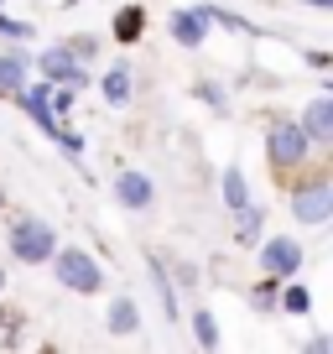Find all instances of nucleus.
<instances>
[{
  "label": "nucleus",
  "instance_id": "obj_13",
  "mask_svg": "<svg viewBox=\"0 0 333 354\" xmlns=\"http://www.w3.org/2000/svg\"><path fill=\"white\" fill-rule=\"evenodd\" d=\"M135 328H141V313H135L131 297H120L110 308V333H135Z\"/></svg>",
  "mask_w": 333,
  "mask_h": 354
},
{
  "label": "nucleus",
  "instance_id": "obj_3",
  "mask_svg": "<svg viewBox=\"0 0 333 354\" xmlns=\"http://www.w3.org/2000/svg\"><path fill=\"white\" fill-rule=\"evenodd\" d=\"M307 131H302L297 120H271V131H266V156L276 167H297V162H307Z\"/></svg>",
  "mask_w": 333,
  "mask_h": 354
},
{
  "label": "nucleus",
  "instance_id": "obj_15",
  "mask_svg": "<svg viewBox=\"0 0 333 354\" xmlns=\"http://www.w3.org/2000/svg\"><path fill=\"white\" fill-rule=\"evenodd\" d=\"M151 277H156V297H162V313H166V323H178V292H172V281H166L162 261H151Z\"/></svg>",
  "mask_w": 333,
  "mask_h": 354
},
{
  "label": "nucleus",
  "instance_id": "obj_18",
  "mask_svg": "<svg viewBox=\"0 0 333 354\" xmlns=\"http://www.w3.org/2000/svg\"><path fill=\"white\" fill-rule=\"evenodd\" d=\"M281 302H287V313H307V308H312L307 287H287V297H281Z\"/></svg>",
  "mask_w": 333,
  "mask_h": 354
},
{
  "label": "nucleus",
  "instance_id": "obj_2",
  "mask_svg": "<svg viewBox=\"0 0 333 354\" xmlns=\"http://www.w3.org/2000/svg\"><path fill=\"white\" fill-rule=\"evenodd\" d=\"M57 261H53V271H57V281H63L68 292H99L104 287V266L94 261V255H84V250H53Z\"/></svg>",
  "mask_w": 333,
  "mask_h": 354
},
{
  "label": "nucleus",
  "instance_id": "obj_10",
  "mask_svg": "<svg viewBox=\"0 0 333 354\" xmlns=\"http://www.w3.org/2000/svg\"><path fill=\"white\" fill-rule=\"evenodd\" d=\"M16 88H26V57L6 53L0 57V94H16Z\"/></svg>",
  "mask_w": 333,
  "mask_h": 354
},
{
  "label": "nucleus",
  "instance_id": "obj_21",
  "mask_svg": "<svg viewBox=\"0 0 333 354\" xmlns=\"http://www.w3.org/2000/svg\"><path fill=\"white\" fill-rule=\"evenodd\" d=\"M0 287H6V277H0Z\"/></svg>",
  "mask_w": 333,
  "mask_h": 354
},
{
  "label": "nucleus",
  "instance_id": "obj_22",
  "mask_svg": "<svg viewBox=\"0 0 333 354\" xmlns=\"http://www.w3.org/2000/svg\"><path fill=\"white\" fill-rule=\"evenodd\" d=\"M0 6H6V0H0Z\"/></svg>",
  "mask_w": 333,
  "mask_h": 354
},
{
  "label": "nucleus",
  "instance_id": "obj_1",
  "mask_svg": "<svg viewBox=\"0 0 333 354\" xmlns=\"http://www.w3.org/2000/svg\"><path fill=\"white\" fill-rule=\"evenodd\" d=\"M53 250H57L53 224H42V219H16V224H11V255H16L21 266L53 261Z\"/></svg>",
  "mask_w": 333,
  "mask_h": 354
},
{
  "label": "nucleus",
  "instance_id": "obj_14",
  "mask_svg": "<svg viewBox=\"0 0 333 354\" xmlns=\"http://www.w3.org/2000/svg\"><path fill=\"white\" fill-rule=\"evenodd\" d=\"M104 100H110V104H125V100H131V68H110V73H104Z\"/></svg>",
  "mask_w": 333,
  "mask_h": 354
},
{
  "label": "nucleus",
  "instance_id": "obj_20",
  "mask_svg": "<svg viewBox=\"0 0 333 354\" xmlns=\"http://www.w3.org/2000/svg\"><path fill=\"white\" fill-rule=\"evenodd\" d=\"M0 203H6V193H0Z\"/></svg>",
  "mask_w": 333,
  "mask_h": 354
},
{
  "label": "nucleus",
  "instance_id": "obj_7",
  "mask_svg": "<svg viewBox=\"0 0 333 354\" xmlns=\"http://www.w3.org/2000/svg\"><path fill=\"white\" fill-rule=\"evenodd\" d=\"M115 198H120L125 209L141 214V209H151L156 188H151V177H146V172H120V177H115Z\"/></svg>",
  "mask_w": 333,
  "mask_h": 354
},
{
  "label": "nucleus",
  "instance_id": "obj_11",
  "mask_svg": "<svg viewBox=\"0 0 333 354\" xmlns=\"http://www.w3.org/2000/svg\"><path fill=\"white\" fill-rule=\"evenodd\" d=\"M141 32H146V11H141V6H125V11H115V37H120V42H135Z\"/></svg>",
  "mask_w": 333,
  "mask_h": 354
},
{
  "label": "nucleus",
  "instance_id": "obj_16",
  "mask_svg": "<svg viewBox=\"0 0 333 354\" xmlns=\"http://www.w3.org/2000/svg\"><path fill=\"white\" fill-rule=\"evenodd\" d=\"M193 339H198L203 349H213V344H219V328H213V313H209V308L193 313Z\"/></svg>",
  "mask_w": 333,
  "mask_h": 354
},
{
  "label": "nucleus",
  "instance_id": "obj_8",
  "mask_svg": "<svg viewBox=\"0 0 333 354\" xmlns=\"http://www.w3.org/2000/svg\"><path fill=\"white\" fill-rule=\"evenodd\" d=\"M302 131H307V141H318V146L333 141V100H328V94L307 104V115H302Z\"/></svg>",
  "mask_w": 333,
  "mask_h": 354
},
{
  "label": "nucleus",
  "instance_id": "obj_4",
  "mask_svg": "<svg viewBox=\"0 0 333 354\" xmlns=\"http://www.w3.org/2000/svg\"><path fill=\"white\" fill-rule=\"evenodd\" d=\"M292 219L297 224H328L333 219V188L328 183H307L292 193Z\"/></svg>",
  "mask_w": 333,
  "mask_h": 354
},
{
  "label": "nucleus",
  "instance_id": "obj_5",
  "mask_svg": "<svg viewBox=\"0 0 333 354\" xmlns=\"http://www.w3.org/2000/svg\"><path fill=\"white\" fill-rule=\"evenodd\" d=\"M42 78H47V84H84V63H78V47H73V42L47 47V53H42Z\"/></svg>",
  "mask_w": 333,
  "mask_h": 354
},
{
  "label": "nucleus",
  "instance_id": "obj_6",
  "mask_svg": "<svg viewBox=\"0 0 333 354\" xmlns=\"http://www.w3.org/2000/svg\"><path fill=\"white\" fill-rule=\"evenodd\" d=\"M260 266H266V277H297V266H302V245L297 240H266L260 245Z\"/></svg>",
  "mask_w": 333,
  "mask_h": 354
},
{
  "label": "nucleus",
  "instance_id": "obj_19",
  "mask_svg": "<svg viewBox=\"0 0 333 354\" xmlns=\"http://www.w3.org/2000/svg\"><path fill=\"white\" fill-rule=\"evenodd\" d=\"M0 37H11V42H26V37H32V26H26V21H11V16H0Z\"/></svg>",
  "mask_w": 333,
  "mask_h": 354
},
{
  "label": "nucleus",
  "instance_id": "obj_9",
  "mask_svg": "<svg viewBox=\"0 0 333 354\" xmlns=\"http://www.w3.org/2000/svg\"><path fill=\"white\" fill-rule=\"evenodd\" d=\"M203 32H209V21H203L198 11H178V16H172V42H178V47H198Z\"/></svg>",
  "mask_w": 333,
  "mask_h": 354
},
{
  "label": "nucleus",
  "instance_id": "obj_12",
  "mask_svg": "<svg viewBox=\"0 0 333 354\" xmlns=\"http://www.w3.org/2000/svg\"><path fill=\"white\" fill-rule=\"evenodd\" d=\"M224 203H229L234 214L250 209V188H245V172H240V167H229V172H224Z\"/></svg>",
  "mask_w": 333,
  "mask_h": 354
},
{
  "label": "nucleus",
  "instance_id": "obj_17",
  "mask_svg": "<svg viewBox=\"0 0 333 354\" xmlns=\"http://www.w3.org/2000/svg\"><path fill=\"white\" fill-rule=\"evenodd\" d=\"M260 234V209H240V240L250 245Z\"/></svg>",
  "mask_w": 333,
  "mask_h": 354
}]
</instances>
